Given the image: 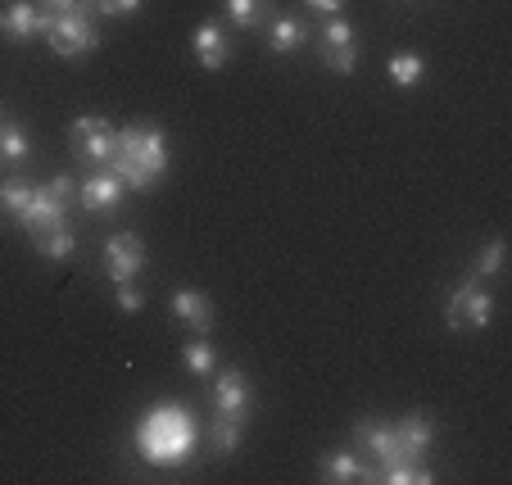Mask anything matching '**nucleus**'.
I'll return each instance as SVG.
<instances>
[{
  "label": "nucleus",
  "instance_id": "obj_13",
  "mask_svg": "<svg viewBox=\"0 0 512 485\" xmlns=\"http://www.w3.org/2000/svg\"><path fill=\"white\" fill-rule=\"evenodd\" d=\"M173 313L186 322V327H195V331H209V327H213V304H209V295L191 291V286L173 291Z\"/></svg>",
  "mask_w": 512,
  "mask_h": 485
},
{
  "label": "nucleus",
  "instance_id": "obj_2",
  "mask_svg": "<svg viewBox=\"0 0 512 485\" xmlns=\"http://www.w3.org/2000/svg\"><path fill=\"white\" fill-rule=\"evenodd\" d=\"M136 449H141L145 463L159 467H177L195 454V422L186 408L177 404H159L150 408L141 422H136Z\"/></svg>",
  "mask_w": 512,
  "mask_h": 485
},
{
  "label": "nucleus",
  "instance_id": "obj_1",
  "mask_svg": "<svg viewBox=\"0 0 512 485\" xmlns=\"http://www.w3.org/2000/svg\"><path fill=\"white\" fill-rule=\"evenodd\" d=\"M109 173L132 191H150L159 177L168 173V141L159 127H123L114 132V155H109Z\"/></svg>",
  "mask_w": 512,
  "mask_h": 485
},
{
  "label": "nucleus",
  "instance_id": "obj_3",
  "mask_svg": "<svg viewBox=\"0 0 512 485\" xmlns=\"http://www.w3.org/2000/svg\"><path fill=\"white\" fill-rule=\"evenodd\" d=\"M73 195H78V186H73V177H55L50 186H37L32 191V200L23 204V232L37 241V236L55 232V227H68V209H73Z\"/></svg>",
  "mask_w": 512,
  "mask_h": 485
},
{
  "label": "nucleus",
  "instance_id": "obj_7",
  "mask_svg": "<svg viewBox=\"0 0 512 485\" xmlns=\"http://www.w3.org/2000/svg\"><path fill=\"white\" fill-rule=\"evenodd\" d=\"M73 150H78V159H87V164H109V155H114V127L96 114L78 118V123H73Z\"/></svg>",
  "mask_w": 512,
  "mask_h": 485
},
{
  "label": "nucleus",
  "instance_id": "obj_29",
  "mask_svg": "<svg viewBox=\"0 0 512 485\" xmlns=\"http://www.w3.org/2000/svg\"><path fill=\"white\" fill-rule=\"evenodd\" d=\"M0 118H5V109H0Z\"/></svg>",
  "mask_w": 512,
  "mask_h": 485
},
{
  "label": "nucleus",
  "instance_id": "obj_10",
  "mask_svg": "<svg viewBox=\"0 0 512 485\" xmlns=\"http://www.w3.org/2000/svg\"><path fill=\"white\" fill-rule=\"evenodd\" d=\"M0 32L10 41H28L37 32H46V14L32 5V0H10L5 10H0Z\"/></svg>",
  "mask_w": 512,
  "mask_h": 485
},
{
  "label": "nucleus",
  "instance_id": "obj_19",
  "mask_svg": "<svg viewBox=\"0 0 512 485\" xmlns=\"http://www.w3.org/2000/svg\"><path fill=\"white\" fill-rule=\"evenodd\" d=\"M272 0H227V14H232L236 28H259L263 19H268Z\"/></svg>",
  "mask_w": 512,
  "mask_h": 485
},
{
  "label": "nucleus",
  "instance_id": "obj_8",
  "mask_svg": "<svg viewBox=\"0 0 512 485\" xmlns=\"http://www.w3.org/2000/svg\"><path fill=\"white\" fill-rule=\"evenodd\" d=\"M141 268H145V245H141V236L136 232H123V236H114V241L105 245V272L114 277L118 286L132 282Z\"/></svg>",
  "mask_w": 512,
  "mask_h": 485
},
{
  "label": "nucleus",
  "instance_id": "obj_5",
  "mask_svg": "<svg viewBox=\"0 0 512 485\" xmlns=\"http://www.w3.org/2000/svg\"><path fill=\"white\" fill-rule=\"evenodd\" d=\"M318 55H322V64H327L331 73H354V64H358L354 28L331 14V19L322 23V32H318Z\"/></svg>",
  "mask_w": 512,
  "mask_h": 485
},
{
  "label": "nucleus",
  "instance_id": "obj_17",
  "mask_svg": "<svg viewBox=\"0 0 512 485\" xmlns=\"http://www.w3.org/2000/svg\"><path fill=\"white\" fill-rule=\"evenodd\" d=\"M304 41H309V28H304L300 19H277V23H272L268 46L277 50V55H290V50H300Z\"/></svg>",
  "mask_w": 512,
  "mask_h": 485
},
{
  "label": "nucleus",
  "instance_id": "obj_16",
  "mask_svg": "<svg viewBox=\"0 0 512 485\" xmlns=\"http://www.w3.org/2000/svg\"><path fill=\"white\" fill-rule=\"evenodd\" d=\"M322 476H327V481H363L368 467H363V458L358 454H345V449H340V454L322 458Z\"/></svg>",
  "mask_w": 512,
  "mask_h": 485
},
{
  "label": "nucleus",
  "instance_id": "obj_23",
  "mask_svg": "<svg viewBox=\"0 0 512 485\" xmlns=\"http://www.w3.org/2000/svg\"><path fill=\"white\" fill-rule=\"evenodd\" d=\"M503 254H508V245L494 236V241L481 250V259H476V277H499V272H503Z\"/></svg>",
  "mask_w": 512,
  "mask_h": 485
},
{
  "label": "nucleus",
  "instance_id": "obj_27",
  "mask_svg": "<svg viewBox=\"0 0 512 485\" xmlns=\"http://www.w3.org/2000/svg\"><path fill=\"white\" fill-rule=\"evenodd\" d=\"M100 14H114V19H127V14L141 10V0H96Z\"/></svg>",
  "mask_w": 512,
  "mask_h": 485
},
{
  "label": "nucleus",
  "instance_id": "obj_28",
  "mask_svg": "<svg viewBox=\"0 0 512 485\" xmlns=\"http://www.w3.org/2000/svg\"><path fill=\"white\" fill-rule=\"evenodd\" d=\"M304 5H309V10H318V14H327V19H331V14H336L340 5H345V0H304Z\"/></svg>",
  "mask_w": 512,
  "mask_h": 485
},
{
  "label": "nucleus",
  "instance_id": "obj_26",
  "mask_svg": "<svg viewBox=\"0 0 512 485\" xmlns=\"http://www.w3.org/2000/svg\"><path fill=\"white\" fill-rule=\"evenodd\" d=\"M114 300H118V309H123V313H141V309H145V295L136 291L132 282H123V286H118V291H114Z\"/></svg>",
  "mask_w": 512,
  "mask_h": 485
},
{
  "label": "nucleus",
  "instance_id": "obj_25",
  "mask_svg": "<svg viewBox=\"0 0 512 485\" xmlns=\"http://www.w3.org/2000/svg\"><path fill=\"white\" fill-rule=\"evenodd\" d=\"M96 14V0H41V14Z\"/></svg>",
  "mask_w": 512,
  "mask_h": 485
},
{
  "label": "nucleus",
  "instance_id": "obj_21",
  "mask_svg": "<svg viewBox=\"0 0 512 485\" xmlns=\"http://www.w3.org/2000/svg\"><path fill=\"white\" fill-rule=\"evenodd\" d=\"M241 436H245V422L218 418V427H213V449H218V454H236V449H241Z\"/></svg>",
  "mask_w": 512,
  "mask_h": 485
},
{
  "label": "nucleus",
  "instance_id": "obj_20",
  "mask_svg": "<svg viewBox=\"0 0 512 485\" xmlns=\"http://www.w3.org/2000/svg\"><path fill=\"white\" fill-rule=\"evenodd\" d=\"M182 359H186V368H191L195 377H209L213 363H218V354H213L209 340H191V345L182 350Z\"/></svg>",
  "mask_w": 512,
  "mask_h": 485
},
{
  "label": "nucleus",
  "instance_id": "obj_15",
  "mask_svg": "<svg viewBox=\"0 0 512 485\" xmlns=\"http://www.w3.org/2000/svg\"><path fill=\"white\" fill-rule=\"evenodd\" d=\"M395 431H399V440H404V449H408L413 458H426V449L435 445V427H431V418H422V413L404 418Z\"/></svg>",
  "mask_w": 512,
  "mask_h": 485
},
{
  "label": "nucleus",
  "instance_id": "obj_11",
  "mask_svg": "<svg viewBox=\"0 0 512 485\" xmlns=\"http://www.w3.org/2000/svg\"><path fill=\"white\" fill-rule=\"evenodd\" d=\"M123 191H127V186L118 182L114 173H91L87 182H82L78 200H82V209L100 214V209H114V204H123Z\"/></svg>",
  "mask_w": 512,
  "mask_h": 485
},
{
  "label": "nucleus",
  "instance_id": "obj_4",
  "mask_svg": "<svg viewBox=\"0 0 512 485\" xmlns=\"http://www.w3.org/2000/svg\"><path fill=\"white\" fill-rule=\"evenodd\" d=\"M46 37L55 46V55L64 59H78V55H91L100 46V32L91 23V14H46Z\"/></svg>",
  "mask_w": 512,
  "mask_h": 485
},
{
  "label": "nucleus",
  "instance_id": "obj_24",
  "mask_svg": "<svg viewBox=\"0 0 512 485\" xmlns=\"http://www.w3.org/2000/svg\"><path fill=\"white\" fill-rule=\"evenodd\" d=\"M32 191H37V186H28V182H0V204H5V209L19 218L23 204L32 200Z\"/></svg>",
  "mask_w": 512,
  "mask_h": 485
},
{
  "label": "nucleus",
  "instance_id": "obj_22",
  "mask_svg": "<svg viewBox=\"0 0 512 485\" xmlns=\"http://www.w3.org/2000/svg\"><path fill=\"white\" fill-rule=\"evenodd\" d=\"M37 254H46V259H68V254H73V232L55 227V232L37 236Z\"/></svg>",
  "mask_w": 512,
  "mask_h": 485
},
{
  "label": "nucleus",
  "instance_id": "obj_6",
  "mask_svg": "<svg viewBox=\"0 0 512 485\" xmlns=\"http://www.w3.org/2000/svg\"><path fill=\"white\" fill-rule=\"evenodd\" d=\"M490 313H494V300L485 291H476V282H467V286H458L454 300H449V327L481 331V327H490Z\"/></svg>",
  "mask_w": 512,
  "mask_h": 485
},
{
  "label": "nucleus",
  "instance_id": "obj_9",
  "mask_svg": "<svg viewBox=\"0 0 512 485\" xmlns=\"http://www.w3.org/2000/svg\"><path fill=\"white\" fill-rule=\"evenodd\" d=\"M218 413H223V418H236V422H250L254 390H250V377H245L241 368H223V377H218Z\"/></svg>",
  "mask_w": 512,
  "mask_h": 485
},
{
  "label": "nucleus",
  "instance_id": "obj_12",
  "mask_svg": "<svg viewBox=\"0 0 512 485\" xmlns=\"http://www.w3.org/2000/svg\"><path fill=\"white\" fill-rule=\"evenodd\" d=\"M195 59L204 68H223L232 59V41H227V32L218 23H200V32H195Z\"/></svg>",
  "mask_w": 512,
  "mask_h": 485
},
{
  "label": "nucleus",
  "instance_id": "obj_14",
  "mask_svg": "<svg viewBox=\"0 0 512 485\" xmlns=\"http://www.w3.org/2000/svg\"><path fill=\"white\" fill-rule=\"evenodd\" d=\"M32 155V141L23 132V123L14 118H0V164H23Z\"/></svg>",
  "mask_w": 512,
  "mask_h": 485
},
{
  "label": "nucleus",
  "instance_id": "obj_18",
  "mask_svg": "<svg viewBox=\"0 0 512 485\" xmlns=\"http://www.w3.org/2000/svg\"><path fill=\"white\" fill-rule=\"evenodd\" d=\"M386 73H390V82H395V87H417V82H422V73H426V64H422V55H390Z\"/></svg>",
  "mask_w": 512,
  "mask_h": 485
}]
</instances>
